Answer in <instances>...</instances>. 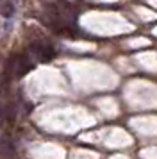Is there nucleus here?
<instances>
[{"label":"nucleus","mask_w":157,"mask_h":159,"mask_svg":"<svg viewBox=\"0 0 157 159\" xmlns=\"http://www.w3.org/2000/svg\"><path fill=\"white\" fill-rule=\"evenodd\" d=\"M29 70H30V63H29V59L25 56H20L18 54V56H14L9 61V72L14 77H23Z\"/></svg>","instance_id":"1"},{"label":"nucleus","mask_w":157,"mask_h":159,"mask_svg":"<svg viewBox=\"0 0 157 159\" xmlns=\"http://www.w3.org/2000/svg\"><path fill=\"white\" fill-rule=\"evenodd\" d=\"M30 52H32V56H36L38 59H41V61H48L54 56L52 45L47 43V41H39V39L30 45Z\"/></svg>","instance_id":"2"},{"label":"nucleus","mask_w":157,"mask_h":159,"mask_svg":"<svg viewBox=\"0 0 157 159\" xmlns=\"http://www.w3.org/2000/svg\"><path fill=\"white\" fill-rule=\"evenodd\" d=\"M13 11H14V7H13V4L11 2H6L4 4V7H2V13H4V16H13Z\"/></svg>","instance_id":"3"}]
</instances>
